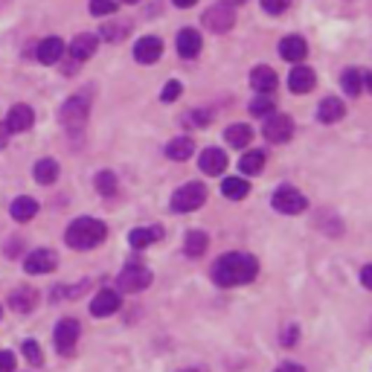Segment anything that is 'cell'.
<instances>
[{
	"mask_svg": "<svg viewBox=\"0 0 372 372\" xmlns=\"http://www.w3.org/2000/svg\"><path fill=\"white\" fill-rule=\"evenodd\" d=\"M265 137H268L270 143H288L291 137H294L291 116H285V113H270L268 123H265Z\"/></svg>",
	"mask_w": 372,
	"mask_h": 372,
	"instance_id": "obj_8",
	"label": "cell"
},
{
	"mask_svg": "<svg viewBox=\"0 0 372 372\" xmlns=\"http://www.w3.org/2000/svg\"><path fill=\"white\" fill-rule=\"evenodd\" d=\"M201 47H204V41H201V35L195 29H181L178 32V53H181V58H195L201 53Z\"/></svg>",
	"mask_w": 372,
	"mask_h": 372,
	"instance_id": "obj_20",
	"label": "cell"
},
{
	"mask_svg": "<svg viewBox=\"0 0 372 372\" xmlns=\"http://www.w3.org/2000/svg\"><path fill=\"white\" fill-rule=\"evenodd\" d=\"M12 219L15 221H29L35 219V212H38V201L35 198H27V195H21V198H15L12 201Z\"/></svg>",
	"mask_w": 372,
	"mask_h": 372,
	"instance_id": "obj_24",
	"label": "cell"
},
{
	"mask_svg": "<svg viewBox=\"0 0 372 372\" xmlns=\"http://www.w3.org/2000/svg\"><path fill=\"white\" fill-rule=\"evenodd\" d=\"M116 308H120V294L111 291V288H105V291H99V294L93 297L90 315H93V317H111Z\"/></svg>",
	"mask_w": 372,
	"mask_h": 372,
	"instance_id": "obj_11",
	"label": "cell"
},
{
	"mask_svg": "<svg viewBox=\"0 0 372 372\" xmlns=\"http://www.w3.org/2000/svg\"><path fill=\"white\" fill-rule=\"evenodd\" d=\"M224 140H227L233 149H244V146L253 140V131H250V125L236 123V125H230V128L224 131Z\"/></svg>",
	"mask_w": 372,
	"mask_h": 372,
	"instance_id": "obj_26",
	"label": "cell"
},
{
	"mask_svg": "<svg viewBox=\"0 0 372 372\" xmlns=\"http://www.w3.org/2000/svg\"><path fill=\"white\" fill-rule=\"evenodd\" d=\"M88 111H90V96L88 93H76L62 105V123L67 128H76L88 120Z\"/></svg>",
	"mask_w": 372,
	"mask_h": 372,
	"instance_id": "obj_5",
	"label": "cell"
},
{
	"mask_svg": "<svg viewBox=\"0 0 372 372\" xmlns=\"http://www.w3.org/2000/svg\"><path fill=\"white\" fill-rule=\"evenodd\" d=\"M35 55H38V62H41V64H55V62H62V55H64V41H62V38H44V41L35 47Z\"/></svg>",
	"mask_w": 372,
	"mask_h": 372,
	"instance_id": "obj_15",
	"label": "cell"
},
{
	"mask_svg": "<svg viewBox=\"0 0 372 372\" xmlns=\"http://www.w3.org/2000/svg\"><path fill=\"white\" fill-rule=\"evenodd\" d=\"M6 143H9V128H6V123H0V149Z\"/></svg>",
	"mask_w": 372,
	"mask_h": 372,
	"instance_id": "obj_44",
	"label": "cell"
},
{
	"mask_svg": "<svg viewBox=\"0 0 372 372\" xmlns=\"http://www.w3.org/2000/svg\"><path fill=\"white\" fill-rule=\"evenodd\" d=\"M273 372H305L300 364H291V361H285V364H280L277 369H273Z\"/></svg>",
	"mask_w": 372,
	"mask_h": 372,
	"instance_id": "obj_42",
	"label": "cell"
},
{
	"mask_svg": "<svg viewBox=\"0 0 372 372\" xmlns=\"http://www.w3.org/2000/svg\"><path fill=\"white\" fill-rule=\"evenodd\" d=\"M192 151H195V143L189 140V137H178V140H172L166 146V158H172V160H189Z\"/></svg>",
	"mask_w": 372,
	"mask_h": 372,
	"instance_id": "obj_27",
	"label": "cell"
},
{
	"mask_svg": "<svg viewBox=\"0 0 372 372\" xmlns=\"http://www.w3.org/2000/svg\"><path fill=\"white\" fill-rule=\"evenodd\" d=\"M364 85H366V90L372 93V73H366V76H364Z\"/></svg>",
	"mask_w": 372,
	"mask_h": 372,
	"instance_id": "obj_46",
	"label": "cell"
},
{
	"mask_svg": "<svg viewBox=\"0 0 372 372\" xmlns=\"http://www.w3.org/2000/svg\"><path fill=\"white\" fill-rule=\"evenodd\" d=\"M227 169V154L221 149H204L201 151V172L204 174H221Z\"/></svg>",
	"mask_w": 372,
	"mask_h": 372,
	"instance_id": "obj_19",
	"label": "cell"
},
{
	"mask_svg": "<svg viewBox=\"0 0 372 372\" xmlns=\"http://www.w3.org/2000/svg\"><path fill=\"white\" fill-rule=\"evenodd\" d=\"M250 113H253V116H270V113H277L273 96H270V93H256V99L250 102Z\"/></svg>",
	"mask_w": 372,
	"mask_h": 372,
	"instance_id": "obj_31",
	"label": "cell"
},
{
	"mask_svg": "<svg viewBox=\"0 0 372 372\" xmlns=\"http://www.w3.org/2000/svg\"><path fill=\"white\" fill-rule=\"evenodd\" d=\"M317 113H320V123H338L346 113V108H343V102L338 99V96H326V99L320 102V108H317Z\"/></svg>",
	"mask_w": 372,
	"mask_h": 372,
	"instance_id": "obj_23",
	"label": "cell"
},
{
	"mask_svg": "<svg viewBox=\"0 0 372 372\" xmlns=\"http://www.w3.org/2000/svg\"><path fill=\"white\" fill-rule=\"evenodd\" d=\"M280 55L285 58V62H303V58L308 55V44L300 35H288L280 41Z\"/></svg>",
	"mask_w": 372,
	"mask_h": 372,
	"instance_id": "obj_16",
	"label": "cell"
},
{
	"mask_svg": "<svg viewBox=\"0 0 372 372\" xmlns=\"http://www.w3.org/2000/svg\"><path fill=\"white\" fill-rule=\"evenodd\" d=\"M79 331H82V326L76 323V320H70V317L55 326L53 340H55V346H58V352H62V355H70V352H73L76 340H79Z\"/></svg>",
	"mask_w": 372,
	"mask_h": 372,
	"instance_id": "obj_9",
	"label": "cell"
},
{
	"mask_svg": "<svg viewBox=\"0 0 372 372\" xmlns=\"http://www.w3.org/2000/svg\"><path fill=\"white\" fill-rule=\"evenodd\" d=\"M35 300H38V294H35L32 288H18V291L12 294V308L21 311V315H27V311L35 308Z\"/></svg>",
	"mask_w": 372,
	"mask_h": 372,
	"instance_id": "obj_29",
	"label": "cell"
},
{
	"mask_svg": "<svg viewBox=\"0 0 372 372\" xmlns=\"http://www.w3.org/2000/svg\"><path fill=\"white\" fill-rule=\"evenodd\" d=\"M270 204H273V209L282 212V215H300V212L308 207L305 195H303V192H297L294 186H280L277 192H273Z\"/></svg>",
	"mask_w": 372,
	"mask_h": 372,
	"instance_id": "obj_4",
	"label": "cell"
},
{
	"mask_svg": "<svg viewBox=\"0 0 372 372\" xmlns=\"http://www.w3.org/2000/svg\"><path fill=\"white\" fill-rule=\"evenodd\" d=\"M201 21L209 32H227V29H233V24H236V15H233L230 4H215L204 12Z\"/></svg>",
	"mask_w": 372,
	"mask_h": 372,
	"instance_id": "obj_7",
	"label": "cell"
},
{
	"mask_svg": "<svg viewBox=\"0 0 372 372\" xmlns=\"http://www.w3.org/2000/svg\"><path fill=\"white\" fill-rule=\"evenodd\" d=\"M24 355H27V361H29V364H35V366H41V361H44L41 346H38L35 340H27V343H24Z\"/></svg>",
	"mask_w": 372,
	"mask_h": 372,
	"instance_id": "obj_36",
	"label": "cell"
},
{
	"mask_svg": "<svg viewBox=\"0 0 372 372\" xmlns=\"http://www.w3.org/2000/svg\"><path fill=\"white\" fill-rule=\"evenodd\" d=\"M55 265H58V259L53 250H32L24 262V270L27 273H50V270H55Z\"/></svg>",
	"mask_w": 372,
	"mask_h": 372,
	"instance_id": "obj_12",
	"label": "cell"
},
{
	"mask_svg": "<svg viewBox=\"0 0 372 372\" xmlns=\"http://www.w3.org/2000/svg\"><path fill=\"white\" fill-rule=\"evenodd\" d=\"M160 239H163V227H134L128 233V242L137 250H143V247H149L154 242H160Z\"/></svg>",
	"mask_w": 372,
	"mask_h": 372,
	"instance_id": "obj_18",
	"label": "cell"
},
{
	"mask_svg": "<svg viewBox=\"0 0 372 372\" xmlns=\"http://www.w3.org/2000/svg\"><path fill=\"white\" fill-rule=\"evenodd\" d=\"M207 247H209L207 233H201V230H189V233H186V239H184V253H186L189 259H198V256H204V253H207Z\"/></svg>",
	"mask_w": 372,
	"mask_h": 372,
	"instance_id": "obj_21",
	"label": "cell"
},
{
	"mask_svg": "<svg viewBox=\"0 0 372 372\" xmlns=\"http://www.w3.org/2000/svg\"><path fill=\"white\" fill-rule=\"evenodd\" d=\"M239 169L244 174H259L265 169V151H247L244 158L239 160Z\"/></svg>",
	"mask_w": 372,
	"mask_h": 372,
	"instance_id": "obj_30",
	"label": "cell"
},
{
	"mask_svg": "<svg viewBox=\"0 0 372 372\" xmlns=\"http://www.w3.org/2000/svg\"><path fill=\"white\" fill-rule=\"evenodd\" d=\"M160 55H163V41H160V38H154V35L140 38V41H137V47H134V58L140 64H154Z\"/></svg>",
	"mask_w": 372,
	"mask_h": 372,
	"instance_id": "obj_10",
	"label": "cell"
},
{
	"mask_svg": "<svg viewBox=\"0 0 372 372\" xmlns=\"http://www.w3.org/2000/svg\"><path fill=\"white\" fill-rule=\"evenodd\" d=\"M230 4H244V0H230Z\"/></svg>",
	"mask_w": 372,
	"mask_h": 372,
	"instance_id": "obj_48",
	"label": "cell"
},
{
	"mask_svg": "<svg viewBox=\"0 0 372 372\" xmlns=\"http://www.w3.org/2000/svg\"><path fill=\"white\" fill-rule=\"evenodd\" d=\"M178 372H207V369H201V366H189V369H178Z\"/></svg>",
	"mask_w": 372,
	"mask_h": 372,
	"instance_id": "obj_47",
	"label": "cell"
},
{
	"mask_svg": "<svg viewBox=\"0 0 372 372\" xmlns=\"http://www.w3.org/2000/svg\"><path fill=\"white\" fill-rule=\"evenodd\" d=\"M96 53V35L90 32H82V35H76L73 38V44H70V55H73V62L79 64V62H88V58Z\"/></svg>",
	"mask_w": 372,
	"mask_h": 372,
	"instance_id": "obj_17",
	"label": "cell"
},
{
	"mask_svg": "<svg viewBox=\"0 0 372 372\" xmlns=\"http://www.w3.org/2000/svg\"><path fill=\"white\" fill-rule=\"evenodd\" d=\"M247 192H250V186H247L244 178H227V181L221 184V195H224V198H230V201L247 198Z\"/></svg>",
	"mask_w": 372,
	"mask_h": 372,
	"instance_id": "obj_28",
	"label": "cell"
},
{
	"mask_svg": "<svg viewBox=\"0 0 372 372\" xmlns=\"http://www.w3.org/2000/svg\"><path fill=\"white\" fill-rule=\"evenodd\" d=\"M32 174H35V181H38V184L50 186V184L58 181V163H55L53 158H44V160H38V163H35Z\"/></svg>",
	"mask_w": 372,
	"mask_h": 372,
	"instance_id": "obj_25",
	"label": "cell"
},
{
	"mask_svg": "<svg viewBox=\"0 0 372 372\" xmlns=\"http://www.w3.org/2000/svg\"><path fill=\"white\" fill-rule=\"evenodd\" d=\"M32 123H35V113H32L29 105H15V108H9V113H6V128H9V134L27 131V128H32Z\"/></svg>",
	"mask_w": 372,
	"mask_h": 372,
	"instance_id": "obj_13",
	"label": "cell"
},
{
	"mask_svg": "<svg viewBox=\"0 0 372 372\" xmlns=\"http://www.w3.org/2000/svg\"><path fill=\"white\" fill-rule=\"evenodd\" d=\"M315 85H317V76L311 67H294L288 76L291 93H308V90H315Z\"/></svg>",
	"mask_w": 372,
	"mask_h": 372,
	"instance_id": "obj_14",
	"label": "cell"
},
{
	"mask_svg": "<svg viewBox=\"0 0 372 372\" xmlns=\"http://www.w3.org/2000/svg\"><path fill=\"white\" fill-rule=\"evenodd\" d=\"M204 201H207V186L198 181H189L186 186H181L172 195V209L174 212H195V209L204 207Z\"/></svg>",
	"mask_w": 372,
	"mask_h": 372,
	"instance_id": "obj_3",
	"label": "cell"
},
{
	"mask_svg": "<svg viewBox=\"0 0 372 372\" xmlns=\"http://www.w3.org/2000/svg\"><path fill=\"white\" fill-rule=\"evenodd\" d=\"M361 285L372 291V265H366V268L361 270Z\"/></svg>",
	"mask_w": 372,
	"mask_h": 372,
	"instance_id": "obj_41",
	"label": "cell"
},
{
	"mask_svg": "<svg viewBox=\"0 0 372 372\" xmlns=\"http://www.w3.org/2000/svg\"><path fill=\"white\" fill-rule=\"evenodd\" d=\"M0 372H15V355L12 352H0Z\"/></svg>",
	"mask_w": 372,
	"mask_h": 372,
	"instance_id": "obj_40",
	"label": "cell"
},
{
	"mask_svg": "<svg viewBox=\"0 0 372 372\" xmlns=\"http://www.w3.org/2000/svg\"><path fill=\"white\" fill-rule=\"evenodd\" d=\"M195 4H198V0H174V6H178V9H189Z\"/></svg>",
	"mask_w": 372,
	"mask_h": 372,
	"instance_id": "obj_45",
	"label": "cell"
},
{
	"mask_svg": "<svg viewBox=\"0 0 372 372\" xmlns=\"http://www.w3.org/2000/svg\"><path fill=\"white\" fill-rule=\"evenodd\" d=\"M340 85H343V90L349 93V96H361V85H364V76H361V70H346L343 73V79H340Z\"/></svg>",
	"mask_w": 372,
	"mask_h": 372,
	"instance_id": "obj_32",
	"label": "cell"
},
{
	"mask_svg": "<svg viewBox=\"0 0 372 372\" xmlns=\"http://www.w3.org/2000/svg\"><path fill=\"white\" fill-rule=\"evenodd\" d=\"M181 96V82H169L166 88H163V93H160V99L163 102H174Z\"/></svg>",
	"mask_w": 372,
	"mask_h": 372,
	"instance_id": "obj_39",
	"label": "cell"
},
{
	"mask_svg": "<svg viewBox=\"0 0 372 372\" xmlns=\"http://www.w3.org/2000/svg\"><path fill=\"white\" fill-rule=\"evenodd\" d=\"M259 265L250 253H227L219 262L212 265V280L221 288H233V285H244L250 280H256Z\"/></svg>",
	"mask_w": 372,
	"mask_h": 372,
	"instance_id": "obj_1",
	"label": "cell"
},
{
	"mask_svg": "<svg viewBox=\"0 0 372 372\" xmlns=\"http://www.w3.org/2000/svg\"><path fill=\"white\" fill-rule=\"evenodd\" d=\"M105 236H108V227L99 219H76L64 233L67 244L76 250H90L96 244H102Z\"/></svg>",
	"mask_w": 372,
	"mask_h": 372,
	"instance_id": "obj_2",
	"label": "cell"
},
{
	"mask_svg": "<svg viewBox=\"0 0 372 372\" xmlns=\"http://www.w3.org/2000/svg\"><path fill=\"white\" fill-rule=\"evenodd\" d=\"M209 120H212V116H209V111H192L189 116H186V125H195V128H204V125H209Z\"/></svg>",
	"mask_w": 372,
	"mask_h": 372,
	"instance_id": "obj_37",
	"label": "cell"
},
{
	"mask_svg": "<svg viewBox=\"0 0 372 372\" xmlns=\"http://www.w3.org/2000/svg\"><path fill=\"white\" fill-rule=\"evenodd\" d=\"M116 285H120V291L137 294V291H143V288H149V285H151V270L134 262V265L123 268V273L116 277Z\"/></svg>",
	"mask_w": 372,
	"mask_h": 372,
	"instance_id": "obj_6",
	"label": "cell"
},
{
	"mask_svg": "<svg viewBox=\"0 0 372 372\" xmlns=\"http://www.w3.org/2000/svg\"><path fill=\"white\" fill-rule=\"evenodd\" d=\"M294 340H297V329H294V326H288V331H285V338H282V343H294Z\"/></svg>",
	"mask_w": 372,
	"mask_h": 372,
	"instance_id": "obj_43",
	"label": "cell"
},
{
	"mask_svg": "<svg viewBox=\"0 0 372 372\" xmlns=\"http://www.w3.org/2000/svg\"><path fill=\"white\" fill-rule=\"evenodd\" d=\"M96 189H99V195H113L116 192V174L113 172H99L96 174Z\"/></svg>",
	"mask_w": 372,
	"mask_h": 372,
	"instance_id": "obj_33",
	"label": "cell"
},
{
	"mask_svg": "<svg viewBox=\"0 0 372 372\" xmlns=\"http://www.w3.org/2000/svg\"><path fill=\"white\" fill-rule=\"evenodd\" d=\"M288 6H291V0H262V9L268 15H282Z\"/></svg>",
	"mask_w": 372,
	"mask_h": 372,
	"instance_id": "obj_38",
	"label": "cell"
},
{
	"mask_svg": "<svg viewBox=\"0 0 372 372\" xmlns=\"http://www.w3.org/2000/svg\"><path fill=\"white\" fill-rule=\"evenodd\" d=\"M250 85L256 88V93H270L273 88H277V73L262 64V67H256L250 73Z\"/></svg>",
	"mask_w": 372,
	"mask_h": 372,
	"instance_id": "obj_22",
	"label": "cell"
},
{
	"mask_svg": "<svg viewBox=\"0 0 372 372\" xmlns=\"http://www.w3.org/2000/svg\"><path fill=\"white\" fill-rule=\"evenodd\" d=\"M116 12V0H90V15H113Z\"/></svg>",
	"mask_w": 372,
	"mask_h": 372,
	"instance_id": "obj_35",
	"label": "cell"
},
{
	"mask_svg": "<svg viewBox=\"0 0 372 372\" xmlns=\"http://www.w3.org/2000/svg\"><path fill=\"white\" fill-rule=\"evenodd\" d=\"M128 35V24H105L102 27V38L105 41H120V38Z\"/></svg>",
	"mask_w": 372,
	"mask_h": 372,
	"instance_id": "obj_34",
	"label": "cell"
},
{
	"mask_svg": "<svg viewBox=\"0 0 372 372\" xmlns=\"http://www.w3.org/2000/svg\"><path fill=\"white\" fill-rule=\"evenodd\" d=\"M125 4H137V0H125Z\"/></svg>",
	"mask_w": 372,
	"mask_h": 372,
	"instance_id": "obj_49",
	"label": "cell"
}]
</instances>
